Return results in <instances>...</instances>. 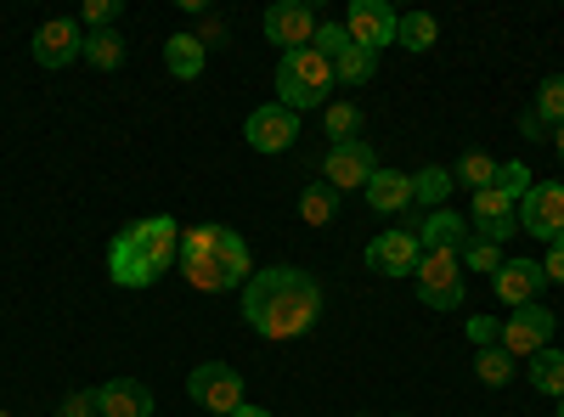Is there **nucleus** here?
Masks as SVG:
<instances>
[{
    "instance_id": "obj_23",
    "label": "nucleus",
    "mask_w": 564,
    "mask_h": 417,
    "mask_svg": "<svg viewBox=\"0 0 564 417\" xmlns=\"http://www.w3.org/2000/svg\"><path fill=\"white\" fill-rule=\"evenodd\" d=\"M491 175H497V158L480 153V147H468V153L452 164V180H457V187H468V193H486V187H491Z\"/></svg>"
},
{
    "instance_id": "obj_13",
    "label": "nucleus",
    "mask_w": 564,
    "mask_h": 417,
    "mask_svg": "<svg viewBox=\"0 0 564 417\" xmlns=\"http://www.w3.org/2000/svg\"><path fill=\"white\" fill-rule=\"evenodd\" d=\"M547 288V271L542 260H502V271L491 276V294L508 305V310H520V305H536V294Z\"/></svg>"
},
{
    "instance_id": "obj_18",
    "label": "nucleus",
    "mask_w": 564,
    "mask_h": 417,
    "mask_svg": "<svg viewBox=\"0 0 564 417\" xmlns=\"http://www.w3.org/2000/svg\"><path fill=\"white\" fill-rule=\"evenodd\" d=\"M361 198L379 209V215H401V209H412V175L379 164V175H372L367 187H361Z\"/></svg>"
},
{
    "instance_id": "obj_14",
    "label": "nucleus",
    "mask_w": 564,
    "mask_h": 417,
    "mask_svg": "<svg viewBox=\"0 0 564 417\" xmlns=\"http://www.w3.org/2000/svg\"><path fill=\"white\" fill-rule=\"evenodd\" d=\"M79 52H85V34H79L74 18H45L34 29V63L40 68H68Z\"/></svg>"
},
{
    "instance_id": "obj_41",
    "label": "nucleus",
    "mask_w": 564,
    "mask_h": 417,
    "mask_svg": "<svg viewBox=\"0 0 564 417\" xmlns=\"http://www.w3.org/2000/svg\"><path fill=\"white\" fill-rule=\"evenodd\" d=\"M553 147H558V164H564V130H553Z\"/></svg>"
},
{
    "instance_id": "obj_25",
    "label": "nucleus",
    "mask_w": 564,
    "mask_h": 417,
    "mask_svg": "<svg viewBox=\"0 0 564 417\" xmlns=\"http://www.w3.org/2000/svg\"><path fill=\"white\" fill-rule=\"evenodd\" d=\"M531 384H536V395H564V355L547 344V350H536L531 355Z\"/></svg>"
},
{
    "instance_id": "obj_37",
    "label": "nucleus",
    "mask_w": 564,
    "mask_h": 417,
    "mask_svg": "<svg viewBox=\"0 0 564 417\" xmlns=\"http://www.w3.org/2000/svg\"><path fill=\"white\" fill-rule=\"evenodd\" d=\"M497 328H502V321H491V316H468V339H475V350L497 344Z\"/></svg>"
},
{
    "instance_id": "obj_33",
    "label": "nucleus",
    "mask_w": 564,
    "mask_h": 417,
    "mask_svg": "<svg viewBox=\"0 0 564 417\" xmlns=\"http://www.w3.org/2000/svg\"><path fill=\"white\" fill-rule=\"evenodd\" d=\"M513 209H520V204H513L508 193L486 187V193H475V215H468V220H520V215H513Z\"/></svg>"
},
{
    "instance_id": "obj_7",
    "label": "nucleus",
    "mask_w": 564,
    "mask_h": 417,
    "mask_svg": "<svg viewBox=\"0 0 564 417\" xmlns=\"http://www.w3.org/2000/svg\"><path fill=\"white\" fill-rule=\"evenodd\" d=\"M513 215H520L525 238H536V243H564V187H547V180H536Z\"/></svg>"
},
{
    "instance_id": "obj_24",
    "label": "nucleus",
    "mask_w": 564,
    "mask_h": 417,
    "mask_svg": "<svg viewBox=\"0 0 564 417\" xmlns=\"http://www.w3.org/2000/svg\"><path fill=\"white\" fill-rule=\"evenodd\" d=\"M441 40V23L430 12H406L395 18V45H406V52H430V45Z\"/></svg>"
},
{
    "instance_id": "obj_3",
    "label": "nucleus",
    "mask_w": 564,
    "mask_h": 417,
    "mask_svg": "<svg viewBox=\"0 0 564 417\" xmlns=\"http://www.w3.org/2000/svg\"><path fill=\"white\" fill-rule=\"evenodd\" d=\"M175 254H181V226L170 215L130 220L108 243V276L119 288H153L164 271H175Z\"/></svg>"
},
{
    "instance_id": "obj_12",
    "label": "nucleus",
    "mask_w": 564,
    "mask_h": 417,
    "mask_svg": "<svg viewBox=\"0 0 564 417\" xmlns=\"http://www.w3.org/2000/svg\"><path fill=\"white\" fill-rule=\"evenodd\" d=\"M345 34L356 45H367V52H384V45H395V12L384 7V0H350V12L339 18Z\"/></svg>"
},
{
    "instance_id": "obj_34",
    "label": "nucleus",
    "mask_w": 564,
    "mask_h": 417,
    "mask_svg": "<svg viewBox=\"0 0 564 417\" xmlns=\"http://www.w3.org/2000/svg\"><path fill=\"white\" fill-rule=\"evenodd\" d=\"M508 231H520V220H468V238L497 243V249H502V238H508Z\"/></svg>"
},
{
    "instance_id": "obj_9",
    "label": "nucleus",
    "mask_w": 564,
    "mask_h": 417,
    "mask_svg": "<svg viewBox=\"0 0 564 417\" xmlns=\"http://www.w3.org/2000/svg\"><path fill=\"white\" fill-rule=\"evenodd\" d=\"M372 175H379V158H372L367 142H339V147H327V158H322V180L334 193H361Z\"/></svg>"
},
{
    "instance_id": "obj_31",
    "label": "nucleus",
    "mask_w": 564,
    "mask_h": 417,
    "mask_svg": "<svg viewBox=\"0 0 564 417\" xmlns=\"http://www.w3.org/2000/svg\"><path fill=\"white\" fill-rule=\"evenodd\" d=\"M350 45H356V40L345 34V23H327V18H322V23H316V34H311V52H316V57H327V63H339V57L350 52Z\"/></svg>"
},
{
    "instance_id": "obj_43",
    "label": "nucleus",
    "mask_w": 564,
    "mask_h": 417,
    "mask_svg": "<svg viewBox=\"0 0 564 417\" xmlns=\"http://www.w3.org/2000/svg\"><path fill=\"white\" fill-rule=\"evenodd\" d=\"M0 417H7V411H0Z\"/></svg>"
},
{
    "instance_id": "obj_40",
    "label": "nucleus",
    "mask_w": 564,
    "mask_h": 417,
    "mask_svg": "<svg viewBox=\"0 0 564 417\" xmlns=\"http://www.w3.org/2000/svg\"><path fill=\"white\" fill-rule=\"evenodd\" d=\"M231 417H271V411H265V406H249V400H243V406L231 411Z\"/></svg>"
},
{
    "instance_id": "obj_1",
    "label": "nucleus",
    "mask_w": 564,
    "mask_h": 417,
    "mask_svg": "<svg viewBox=\"0 0 564 417\" xmlns=\"http://www.w3.org/2000/svg\"><path fill=\"white\" fill-rule=\"evenodd\" d=\"M322 316V288L316 276L300 271V265H271V271H254L249 288H243V321L260 333V339H300L316 328Z\"/></svg>"
},
{
    "instance_id": "obj_2",
    "label": "nucleus",
    "mask_w": 564,
    "mask_h": 417,
    "mask_svg": "<svg viewBox=\"0 0 564 417\" xmlns=\"http://www.w3.org/2000/svg\"><path fill=\"white\" fill-rule=\"evenodd\" d=\"M175 271L193 283L198 294H231V288H249V243L238 238L231 226H181V254Z\"/></svg>"
},
{
    "instance_id": "obj_16",
    "label": "nucleus",
    "mask_w": 564,
    "mask_h": 417,
    "mask_svg": "<svg viewBox=\"0 0 564 417\" xmlns=\"http://www.w3.org/2000/svg\"><path fill=\"white\" fill-rule=\"evenodd\" d=\"M468 243V220L452 215V209H430L417 220V249L423 254H457Z\"/></svg>"
},
{
    "instance_id": "obj_26",
    "label": "nucleus",
    "mask_w": 564,
    "mask_h": 417,
    "mask_svg": "<svg viewBox=\"0 0 564 417\" xmlns=\"http://www.w3.org/2000/svg\"><path fill=\"white\" fill-rule=\"evenodd\" d=\"M475 378H480L486 389H502V384L513 378V355H508L502 344H486V350H475Z\"/></svg>"
},
{
    "instance_id": "obj_21",
    "label": "nucleus",
    "mask_w": 564,
    "mask_h": 417,
    "mask_svg": "<svg viewBox=\"0 0 564 417\" xmlns=\"http://www.w3.org/2000/svg\"><path fill=\"white\" fill-rule=\"evenodd\" d=\"M300 220L305 226H334L339 220V193L327 187V180H311V187L300 193Z\"/></svg>"
},
{
    "instance_id": "obj_17",
    "label": "nucleus",
    "mask_w": 564,
    "mask_h": 417,
    "mask_svg": "<svg viewBox=\"0 0 564 417\" xmlns=\"http://www.w3.org/2000/svg\"><path fill=\"white\" fill-rule=\"evenodd\" d=\"M97 406H102V417H153V389L141 384V378H108L102 389H97Z\"/></svg>"
},
{
    "instance_id": "obj_5",
    "label": "nucleus",
    "mask_w": 564,
    "mask_h": 417,
    "mask_svg": "<svg viewBox=\"0 0 564 417\" xmlns=\"http://www.w3.org/2000/svg\"><path fill=\"white\" fill-rule=\"evenodd\" d=\"M412 276H417V299L430 310H463L468 283H463V260L457 254H423Z\"/></svg>"
},
{
    "instance_id": "obj_32",
    "label": "nucleus",
    "mask_w": 564,
    "mask_h": 417,
    "mask_svg": "<svg viewBox=\"0 0 564 417\" xmlns=\"http://www.w3.org/2000/svg\"><path fill=\"white\" fill-rule=\"evenodd\" d=\"M457 260H463V271H502V249L497 243H480V238H468L463 249H457Z\"/></svg>"
},
{
    "instance_id": "obj_39",
    "label": "nucleus",
    "mask_w": 564,
    "mask_h": 417,
    "mask_svg": "<svg viewBox=\"0 0 564 417\" xmlns=\"http://www.w3.org/2000/svg\"><path fill=\"white\" fill-rule=\"evenodd\" d=\"M520 135H525V142H553V130H547L536 113H525V119H520Z\"/></svg>"
},
{
    "instance_id": "obj_30",
    "label": "nucleus",
    "mask_w": 564,
    "mask_h": 417,
    "mask_svg": "<svg viewBox=\"0 0 564 417\" xmlns=\"http://www.w3.org/2000/svg\"><path fill=\"white\" fill-rule=\"evenodd\" d=\"M491 187H497V193H508L513 204H520V198H525V193L536 187V180H531V164H525V158H508V164H497Z\"/></svg>"
},
{
    "instance_id": "obj_15",
    "label": "nucleus",
    "mask_w": 564,
    "mask_h": 417,
    "mask_svg": "<svg viewBox=\"0 0 564 417\" xmlns=\"http://www.w3.org/2000/svg\"><path fill=\"white\" fill-rule=\"evenodd\" d=\"M316 12L305 7V0H276V7L265 12V40L271 45H289V52H305L311 34H316Z\"/></svg>"
},
{
    "instance_id": "obj_42",
    "label": "nucleus",
    "mask_w": 564,
    "mask_h": 417,
    "mask_svg": "<svg viewBox=\"0 0 564 417\" xmlns=\"http://www.w3.org/2000/svg\"><path fill=\"white\" fill-rule=\"evenodd\" d=\"M553 406H558V417H564V395H558V400H553Z\"/></svg>"
},
{
    "instance_id": "obj_20",
    "label": "nucleus",
    "mask_w": 564,
    "mask_h": 417,
    "mask_svg": "<svg viewBox=\"0 0 564 417\" xmlns=\"http://www.w3.org/2000/svg\"><path fill=\"white\" fill-rule=\"evenodd\" d=\"M452 187H457L452 169H446V164H430V169L412 175V204H417V209H446V193H452Z\"/></svg>"
},
{
    "instance_id": "obj_38",
    "label": "nucleus",
    "mask_w": 564,
    "mask_h": 417,
    "mask_svg": "<svg viewBox=\"0 0 564 417\" xmlns=\"http://www.w3.org/2000/svg\"><path fill=\"white\" fill-rule=\"evenodd\" d=\"M542 271H547V283H564V243H547V260H542Z\"/></svg>"
},
{
    "instance_id": "obj_19",
    "label": "nucleus",
    "mask_w": 564,
    "mask_h": 417,
    "mask_svg": "<svg viewBox=\"0 0 564 417\" xmlns=\"http://www.w3.org/2000/svg\"><path fill=\"white\" fill-rule=\"evenodd\" d=\"M204 63H209V45H204L198 34H170V40H164V68H170L175 79H198Z\"/></svg>"
},
{
    "instance_id": "obj_11",
    "label": "nucleus",
    "mask_w": 564,
    "mask_h": 417,
    "mask_svg": "<svg viewBox=\"0 0 564 417\" xmlns=\"http://www.w3.org/2000/svg\"><path fill=\"white\" fill-rule=\"evenodd\" d=\"M417 260H423L417 231H406V226H390V231H379V238L367 243V265L379 276H412Z\"/></svg>"
},
{
    "instance_id": "obj_4",
    "label": "nucleus",
    "mask_w": 564,
    "mask_h": 417,
    "mask_svg": "<svg viewBox=\"0 0 564 417\" xmlns=\"http://www.w3.org/2000/svg\"><path fill=\"white\" fill-rule=\"evenodd\" d=\"M339 79H334V63L327 57H316L311 45L305 52H282V63H276V90H282V108L289 113H311V108H327V90H334Z\"/></svg>"
},
{
    "instance_id": "obj_28",
    "label": "nucleus",
    "mask_w": 564,
    "mask_h": 417,
    "mask_svg": "<svg viewBox=\"0 0 564 417\" xmlns=\"http://www.w3.org/2000/svg\"><path fill=\"white\" fill-rule=\"evenodd\" d=\"M547 130H564V74H547L536 85V108H531Z\"/></svg>"
},
{
    "instance_id": "obj_10",
    "label": "nucleus",
    "mask_w": 564,
    "mask_h": 417,
    "mask_svg": "<svg viewBox=\"0 0 564 417\" xmlns=\"http://www.w3.org/2000/svg\"><path fill=\"white\" fill-rule=\"evenodd\" d=\"M243 135H249L254 153H289V147L300 142V113H289L282 102H265V108L249 113Z\"/></svg>"
},
{
    "instance_id": "obj_29",
    "label": "nucleus",
    "mask_w": 564,
    "mask_h": 417,
    "mask_svg": "<svg viewBox=\"0 0 564 417\" xmlns=\"http://www.w3.org/2000/svg\"><path fill=\"white\" fill-rule=\"evenodd\" d=\"M372 74H379V52H367V45H350V52L334 63V79L339 85H367Z\"/></svg>"
},
{
    "instance_id": "obj_6",
    "label": "nucleus",
    "mask_w": 564,
    "mask_h": 417,
    "mask_svg": "<svg viewBox=\"0 0 564 417\" xmlns=\"http://www.w3.org/2000/svg\"><path fill=\"white\" fill-rule=\"evenodd\" d=\"M186 395L215 417H231L243 406V378H238V366H226V361H204V366H193V378H186Z\"/></svg>"
},
{
    "instance_id": "obj_22",
    "label": "nucleus",
    "mask_w": 564,
    "mask_h": 417,
    "mask_svg": "<svg viewBox=\"0 0 564 417\" xmlns=\"http://www.w3.org/2000/svg\"><path fill=\"white\" fill-rule=\"evenodd\" d=\"M90 68H97V74H113L119 63H124V40L113 34V29H90L85 34V52H79Z\"/></svg>"
},
{
    "instance_id": "obj_8",
    "label": "nucleus",
    "mask_w": 564,
    "mask_h": 417,
    "mask_svg": "<svg viewBox=\"0 0 564 417\" xmlns=\"http://www.w3.org/2000/svg\"><path fill=\"white\" fill-rule=\"evenodd\" d=\"M497 344L508 350V355H536V350H547L553 344V310L547 305H520L502 328H497Z\"/></svg>"
},
{
    "instance_id": "obj_27",
    "label": "nucleus",
    "mask_w": 564,
    "mask_h": 417,
    "mask_svg": "<svg viewBox=\"0 0 564 417\" xmlns=\"http://www.w3.org/2000/svg\"><path fill=\"white\" fill-rule=\"evenodd\" d=\"M322 119H327V135H334V147H339V142H361V124H367V119H361L356 102H327Z\"/></svg>"
},
{
    "instance_id": "obj_35",
    "label": "nucleus",
    "mask_w": 564,
    "mask_h": 417,
    "mask_svg": "<svg viewBox=\"0 0 564 417\" xmlns=\"http://www.w3.org/2000/svg\"><path fill=\"white\" fill-rule=\"evenodd\" d=\"M57 417H102V406H97V389H74V395L57 406Z\"/></svg>"
},
{
    "instance_id": "obj_44",
    "label": "nucleus",
    "mask_w": 564,
    "mask_h": 417,
    "mask_svg": "<svg viewBox=\"0 0 564 417\" xmlns=\"http://www.w3.org/2000/svg\"><path fill=\"white\" fill-rule=\"evenodd\" d=\"M401 417H406V411H401Z\"/></svg>"
},
{
    "instance_id": "obj_36",
    "label": "nucleus",
    "mask_w": 564,
    "mask_h": 417,
    "mask_svg": "<svg viewBox=\"0 0 564 417\" xmlns=\"http://www.w3.org/2000/svg\"><path fill=\"white\" fill-rule=\"evenodd\" d=\"M119 12H124V0H85V23L90 29H113Z\"/></svg>"
}]
</instances>
